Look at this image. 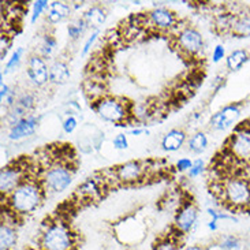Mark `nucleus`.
<instances>
[{"label": "nucleus", "mask_w": 250, "mask_h": 250, "mask_svg": "<svg viewBox=\"0 0 250 250\" xmlns=\"http://www.w3.org/2000/svg\"><path fill=\"white\" fill-rule=\"evenodd\" d=\"M244 248H245V250H250V242H248L246 245H244Z\"/></svg>", "instance_id": "79ce46f5"}, {"label": "nucleus", "mask_w": 250, "mask_h": 250, "mask_svg": "<svg viewBox=\"0 0 250 250\" xmlns=\"http://www.w3.org/2000/svg\"><path fill=\"white\" fill-rule=\"evenodd\" d=\"M112 145L116 150H126L128 148V138L125 133H119L114 137Z\"/></svg>", "instance_id": "72a5a7b5"}, {"label": "nucleus", "mask_w": 250, "mask_h": 250, "mask_svg": "<svg viewBox=\"0 0 250 250\" xmlns=\"http://www.w3.org/2000/svg\"><path fill=\"white\" fill-rule=\"evenodd\" d=\"M15 220L17 217L3 210L0 224V250H14L18 244V229Z\"/></svg>", "instance_id": "2eb2a0df"}, {"label": "nucleus", "mask_w": 250, "mask_h": 250, "mask_svg": "<svg viewBox=\"0 0 250 250\" xmlns=\"http://www.w3.org/2000/svg\"><path fill=\"white\" fill-rule=\"evenodd\" d=\"M70 67L64 61L56 59L49 64V83L52 85H64L70 80Z\"/></svg>", "instance_id": "6ab92c4d"}, {"label": "nucleus", "mask_w": 250, "mask_h": 250, "mask_svg": "<svg viewBox=\"0 0 250 250\" xmlns=\"http://www.w3.org/2000/svg\"><path fill=\"white\" fill-rule=\"evenodd\" d=\"M204 171H205V163H204L203 159H197L193 162V166L189 169L188 175H189V178H197V176L201 175Z\"/></svg>", "instance_id": "473e14b6"}, {"label": "nucleus", "mask_w": 250, "mask_h": 250, "mask_svg": "<svg viewBox=\"0 0 250 250\" xmlns=\"http://www.w3.org/2000/svg\"><path fill=\"white\" fill-rule=\"evenodd\" d=\"M144 21L157 32H171L179 26L178 15L167 7H156L149 10L144 15Z\"/></svg>", "instance_id": "9b49d317"}, {"label": "nucleus", "mask_w": 250, "mask_h": 250, "mask_svg": "<svg viewBox=\"0 0 250 250\" xmlns=\"http://www.w3.org/2000/svg\"><path fill=\"white\" fill-rule=\"evenodd\" d=\"M224 83H226V77H223V75H216L213 82H212V89L215 92H219L224 86Z\"/></svg>", "instance_id": "58836bf2"}, {"label": "nucleus", "mask_w": 250, "mask_h": 250, "mask_svg": "<svg viewBox=\"0 0 250 250\" xmlns=\"http://www.w3.org/2000/svg\"><path fill=\"white\" fill-rule=\"evenodd\" d=\"M11 90H13V89L10 88L6 82H4V80H3V73H1V75H0V102H4L7 97L10 96Z\"/></svg>", "instance_id": "4c0bfd02"}, {"label": "nucleus", "mask_w": 250, "mask_h": 250, "mask_svg": "<svg viewBox=\"0 0 250 250\" xmlns=\"http://www.w3.org/2000/svg\"><path fill=\"white\" fill-rule=\"evenodd\" d=\"M26 74L29 81L33 83L36 88H42L49 83V66L44 58L39 54H33L29 56L26 66Z\"/></svg>", "instance_id": "ddd939ff"}, {"label": "nucleus", "mask_w": 250, "mask_h": 250, "mask_svg": "<svg viewBox=\"0 0 250 250\" xmlns=\"http://www.w3.org/2000/svg\"><path fill=\"white\" fill-rule=\"evenodd\" d=\"M14 105L21 109L22 112H25L26 115H30V112L36 107V96L32 92H23V93L18 95L17 103Z\"/></svg>", "instance_id": "b1692460"}, {"label": "nucleus", "mask_w": 250, "mask_h": 250, "mask_svg": "<svg viewBox=\"0 0 250 250\" xmlns=\"http://www.w3.org/2000/svg\"><path fill=\"white\" fill-rule=\"evenodd\" d=\"M182 250H207L204 246L201 245H191V246H188V248H185Z\"/></svg>", "instance_id": "a19ab883"}, {"label": "nucleus", "mask_w": 250, "mask_h": 250, "mask_svg": "<svg viewBox=\"0 0 250 250\" xmlns=\"http://www.w3.org/2000/svg\"><path fill=\"white\" fill-rule=\"evenodd\" d=\"M186 138H188V135L182 128H171L162 138L160 146L164 152L172 153V152H176L182 148L186 142Z\"/></svg>", "instance_id": "a211bd4d"}, {"label": "nucleus", "mask_w": 250, "mask_h": 250, "mask_svg": "<svg viewBox=\"0 0 250 250\" xmlns=\"http://www.w3.org/2000/svg\"><path fill=\"white\" fill-rule=\"evenodd\" d=\"M216 245L220 250H241L244 248L242 239L238 235H234V234L222 235L219 238Z\"/></svg>", "instance_id": "a878e982"}, {"label": "nucleus", "mask_w": 250, "mask_h": 250, "mask_svg": "<svg viewBox=\"0 0 250 250\" xmlns=\"http://www.w3.org/2000/svg\"><path fill=\"white\" fill-rule=\"evenodd\" d=\"M208 144H209V140H208L207 133H204V131H197V133H194V134L190 137V152H193V153H196V155H201V153H204V152L207 150Z\"/></svg>", "instance_id": "4be33fe9"}, {"label": "nucleus", "mask_w": 250, "mask_h": 250, "mask_svg": "<svg viewBox=\"0 0 250 250\" xmlns=\"http://www.w3.org/2000/svg\"><path fill=\"white\" fill-rule=\"evenodd\" d=\"M29 176V167L22 166L20 163H10L0 169V191L1 196H8L11 191L17 189L21 183L25 182Z\"/></svg>", "instance_id": "1a4fd4ad"}, {"label": "nucleus", "mask_w": 250, "mask_h": 250, "mask_svg": "<svg viewBox=\"0 0 250 250\" xmlns=\"http://www.w3.org/2000/svg\"><path fill=\"white\" fill-rule=\"evenodd\" d=\"M82 18L85 20L89 27H92L93 30H100V27L107 22L108 13L103 6L95 4V6L89 7L88 10L83 13Z\"/></svg>", "instance_id": "aec40b11"}, {"label": "nucleus", "mask_w": 250, "mask_h": 250, "mask_svg": "<svg viewBox=\"0 0 250 250\" xmlns=\"http://www.w3.org/2000/svg\"><path fill=\"white\" fill-rule=\"evenodd\" d=\"M191 166H193V162L188 159V157H182V159H179L175 164V168L176 171H179V172H189V169L191 168Z\"/></svg>", "instance_id": "e433bc0d"}, {"label": "nucleus", "mask_w": 250, "mask_h": 250, "mask_svg": "<svg viewBox=\"0 0 250 250\" xmlns=\"http://www.w3.org/2000/svg\"><path fill=\"white\" fill-rule=\"evenodd\" d=\"M232 14H234V20H232V26H231V34L235 37H239V39L250 37L249 7H242Z\"/></svg>", "instance_id": "f3484780"}, {"label": "nucleus", "mask_w": 250, "mask_h": 250, "mask_svg": "<svg viewBox=\"0 0 250 250\" xmlns=\"http://www.w3.org/2000/svg\"><path fill=\"white\" fill-rule=\"evenodd\" d=\"M23 54H25V49L22 47H18L14 49V52L10 56V59L7 61L6 63V67H4V74L7 73H10V71H13L15 68L20 66L21 61H22V58H23Z\"/></svg>", "instance_id": "cd10ccee"}, {"label": "nucleus", "mask_w": 250, "mask_h": 250, "mask_svg": "<svg viewBox=\"0 0 250 250\" xmlns=\"http://www.w3.org/2000/svg\"><path fill=\"white\" fill-rule=\"evenodd\" d=\"M40 250H77L74 231L62 219H54L42 226L39 235Z\"/></svg>", "instance_id": "7ed1b4c3"}, {"label": "nucleus", "mask_w": 250, "mask_h": 250, "mask_svg": "<svg viewBox=\"0 0 250 250\" xmlns=\"http://www.w3.org/2000/svg\"><path fill=\"white\" fill-rule=\"evenodd\" d=\"M77 127H78V119L74 115H67L62 122V128L66 134H73Z\"/></svg>", "instance_id": "c756f323"}, {"label": "nucleus", "mask_w": 250, "mask_h": 250, "mask_svg": "<svg viewBox=\"0 0 250 250\" xmlns=\"http://www.w3.org/2000/svg\"><path fill=\"white\" fill-rule=\"evenodd\" d=\"M226 150L235 163L250 164V119L234 128V133L227 140Z\"/></svg>", "instance_id": "423d86ee"}, {"label": "nucleus", "mask_w": 250, "mask_h": 250, "mask_svg": "<svg viewBox=\"0 0 250 250\" xmlns=\"http://www.w3.org/2000/svg\"><path fill=\"white\" fill-rule=\"evenodd\" d=\"M241 112H242L241 104H238V103L229 104L212 115L209 121L210 127L216 131H224L227 128L232 127L239 121Z\"/></svg>", "instance_id": "4468645a"}, {"label": "nucleus", "mask_w": 250, "mask_h": 250, "mask_svg": "<svg viewBox=\"0 0 250 250\" xmlns=\"http://www.w3.org/2000/svg\"><path fill=\"white\" fill-rule=\"evenodd\" d=\"M13 47V40L11 37L8 36L7 33L1 34V39H0V59L4 61V58L8 54L10 48Z\"/></svg>", "instance_id": "7c9ffc66"}, {"label": "nucleus", "mask_w": 250, "mask_h": 250, "mask_svg": "<svg viewBox=\"0 0 250 250\" xmlns=\"http://www.w3.org/2000/svg\"><path fill=\"white\" fill-rule=\"evenodd\" d=\"M146 131V128H144V127H133V128H130V131H128V134H131V135H141L144 134ZM148 133V131H146Z\"/></svg>", "instance_id": "ea45409f"}, {"label": "nucleus", "mask_w": 250, "mask_h": 250, "mask_svg": "<svg viewBox=\"0 0 250 250\" xmlns=\"http://www.w3.org/2000/svg\"><path fill=\"white\" fill-rule=\"evenodd\" d=\"M99 36H100V30H93L92 34L88 37V40L85 41V44H83V47H82V56H86V55L92 51V47L95 45V42L99 39Z\"/></svg>", "instance_id": "2f4dec72"}, {"label": "nucleus", "mask_w": 250, "mask_h": 250, "mask_svg": "<svg viewBox=\"0 0 250 250\" xmlns=\"http://www.w3.org/2000/svg\"><path fill=\"white\" fill-rule=\"evenodd\" d=\"M88 27L89 26L86 25V22H85V20L82 17L81 18H77V20L71 21L67 26L68 39L71 41H78L83 36V33L86 32Z\"/></svg>", "instance_id": "393cba45"}, {"label": "nucleus", "mask_w": 250, "mask_h": 250, "mask_svg": "<svg viewBox=\"0 0 250 250\" xmlns=\"http://www.w3.org/2000/svg\"><path fill=\"white\" fill-rule=\"evenodd\" d=\"M58 47V41L55 39V36L52 33H45L42 36L40 42V49H39V55L41 58H44L45 61L52 58V55L55 54Z\"/></svg>", "instance_id": "5701e85b"}, {"label": "nucleus", "mask_w": 250, "mask_h": 250, "mask_svg": "<svg viewBox=\"0 0 250 250\" xmlns=\"http://www.w3.org/2000/svg\"><path fill=\"white\" fill-rule=\"evenodd\" d=\"M176 48L181 54L188 58H197L205 49V40L203 33L194 26H182L175 34Z\"/></svg>", "instance_id": "0eeeda50"}, {"label": "nucleus", "mask_w": 250, "mask_h": 250, "mask_svg": "<svg viewBox=\"0 0 250 250\" xmlns=\"http://www.w3.org/2000/svg\"><path fill=\"white\" fill-rule=\"evenodd\" d=\"M73 176H74L73 169L67 163L56 162L44 168L40 181L47 193L58 194L67 190L68 186L73 182Z\"/></svg>", "instance_id": "39448f33"}, {"label": "nucleus", "mask_w": 250, "mask_h": 250, "mask_svg": "<svg viewBox=\"0 0 250 250\" xmlns=\"http://www.w3.org/2000/svg\"><path fill=\"white\" fill-rule=\"evenodd\" d=\"M227 58V54H226V48H224L223 44H217L216 47L213 48L212 51V62L213 63H219L224 59L226 61Z\"/></svg>", "instance_id": "f704fd0d"}, {"label": "nucleus", "mask_w": 250, "mask_h": 250, "mask_svg": "<svg viewBox=\"0 0 250 250\" xmlns=\"http://www.w3.org/2000/svg\"><path fill=\"white\" fill-rule=\"evenodd\" d=\"M90 107L102 121L112 123L116 127H127L133 118V104L119 96H103Z\"/></svg>", "instance_id": "f03ea898"}, {"label": "nucleus", "mask_w": 250, "mask_h": 250, "mask_svg": "<svg viewBox=\"0 0 250 250\" xmlns=\"http://www.w3.org/2000/svg\"><path fill=\"white\" fill-rule=\"evenodd\" d=\"M45 196L47 191L41 183L40 176H29L8 196L3 197V210L14 215L17 219H22L39 209L44 203Z\"/></svg>", "instance_id": "f257e3e1"}, {"label": "nucleus", "mask_w": 250, "mask_h": 250, "mask_svg": "<svg viewBox=\"0 0 250 250\" xmlns=\"http://www.w3.org/2000/svg\"><path fill=\"white\" fill-rule=\"evenodd\" d=\"M249 232H250V229H249Z\"/></svg>", "instance_id": "c03bdc74"}, {"label": "nucleus", "mask_w": 250, "mask_h": 250, "mask_svg": "<svg viewBox=\"0 0 250 250\" xmlns=\"http://www.w3.org/2000/svg\"><path fill=\"white\" fill-rule=\"evenodd\" d=\"M219 198L231 210L250 209V179L231 175L219 182Z\"/></svg>", "instance_id": "20e7f679"}, {"label": "nucleus", "mask_w": 250, "mask_h": 250, "mask_svg": "<svg viewBox=\"0 0 250 250\" xmlns=\"http://www.w3.org/2000/svg\"><path fill=\"white\" fill-rule=\"evenodd\" d=\"M49 1L47 0H37L34 1L33 6H32V15H30V22L32 23H36L37 20L40 18L42 13H45L47 10H49Z\"/></svg>", "instance_id": "c85d7f7f"}, {"label": "nucleus", "mask_w": 250, "mask_h": 250, "mask_svg": "<svg viewBox=\"0 0 250 250\" xmlns=\"http://www.w3.org/2000/svg\"><path fill=\"white\" fill-rule=\"evenodd\" d=\"M66 18L62 15L61 13H58L54 8H49L47 13V22L49 25H56V23H61L62 21H64Z\"/></svg>", "instance_id": "c9c22d12"}, {"label": "nucleus", "mask_w": 250, "mask_h": 250, "mask_svg": "<svg viewBox=\"0 0 250 250\" xmlns=\"http://www.w3.org/2000/svg\"><path fill=\"white\" fill-rule=\"evenodd\" d=\"M107 179L102 175L100 178L97 176H89L83 182L75 189L74 197L78 201H95L97 198L103 196V191L107 189Z\"/></svg>", "instance_id": "f8f14e48"}, {"label": "nucleus", "mask_w": 250, "mask_h": 250, "mask_svg": "<svg viewBox=\"0 0 250 250\" xmlns=\"http://www.w3.org/2000/svg\"><path fill=\"white\" fill-rule=\"evenodd\" d=\"M250 61L249 49L238 48L231 51L226 58V67L229 71H239Z\"/></svg>", "instance_id": "412c9836"}, {"label": "nucleus", "mask_w": 250, "mask_h": 250, "mask_svg": "<svg viewBox=\"0 0 250 250\" xmlns=\"http://www.w3.org/2000/svg\"><path fill=\"white\" fill-rule=\"evenodd\" d=\"M179 235H169L156 242L153 250H179Z\"/></svg>", "instance_id": "bb28decb"}, {"label": "nucleus", "mask_w": 250, "mask_h": 250, "mask_svg": "<svg viewBox=\"0 0 250 250\" xmlns=\"http://www.w3.org/2000/svg\"><path fill=\"white\" fill-rule=\"evenodd\" d=\"M198 216H200V210L194 201H191V200L183 201L176 210L174 224H172L176 235L181 237V235H186V234L191 232L193 229L196 227Z\"/></svg>", "instance_id": "9d476101"}, {"label": "nucleus", "mask_w": 250, "mask_h": 250, "mask_svg": "<svg viewBox=\"0 0 250 250\" xmlns=\"http://www.w3.org/2000/svg\"><path fill=\"white\" fill-rule=\"evenodd\" d=\"M249 54H250V48H249Z\"/></svg>", "instance_id": "37998d69"}, {"label": "nucleus", "mask_w": 250, "mask_h": 250, "mask_svg": "<svg viewBox=\"0 0 250 250\" xmlns=\"http://www.w3.org/2000/svg\"><path fill=\"white\" fill-rule=\"evenodd\" d=\"M39 123H40V116H26L8 130V138L11 141H21L23 138L32 137L39 127Z\"/></svg>", "instance_id": "dca6fc26"}, {"label": "nucleus", "mask_w": 250, "mask_h": 250, "mask_svg": "<svg viewBox=\"0 0 250 250\" xmlns=\"http://www.w3.org/2000/svg\"><path fill=\"white\" fill-rule=\"evenodd\" d=\"M146 164L141 160H128L111 169L112 178L116 183L121 185H135L146 178L148 174Z\"/></svg>", "instance_id": "6e6552de"}]
</instances>
